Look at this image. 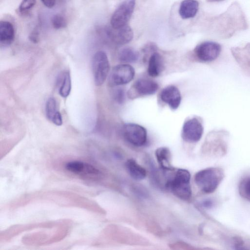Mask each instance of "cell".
<instances>
[{"label": "cell", "mask_w": 250, "mask_h": 250, "mask_svg": "<svg viewBox=\"0 0 250 250\" xmlns=\"http://www.w3.org/2000/svg\"><path fill=\"white\" fill-rule=\"evenodd\" d=\"M225 177L224 170L220 167H208L198 171L194 176V181L203 192H213Z\"/></svg>", "instance_id": "cell-1"}, {"label": "cell", "mask_w": 250, "mask_h": 250, "mask_svg": "<svg viewBox=\"0 0 250 250\" xmlns=\"http://www.w3.org/2000/svg\"><path fill=\"white\" fill-rule=\"evenodd\" d=\"M229 137V132L224 129L209 132L203 146L204 152L217 158L224 156L228 149Z\"/></svg>", "instance_id": "cell-2"}, {"label": "cell", "mask_w": 250, "mask_h": 250, "mask_svg": "<svg viewBox=\"0 0 250 250\" xmlns=\"http://www.w3.org/2000/svg\"><path fill=\"white\" fill-rule=\"evenodd\" d=\"M190 180L189 172L185 169L180 168L167 182L166 186L178 198L188 200L191 198L192 193Z\"/></svg>", "instance_id": "cell-3"}, {"label": "cell", "mask_w": 250, "mask_h": 250, "mask_svg": "<svg viewBox=\"0 0 250 250\" xmlns=\"http://www.w3.org/2000/svg\"><path fill=\"white\" fill-rule=\"evenodd\" d=\"M92 68L95 85H102L105 81L110 69L108 57L104 52L98 51L95 53L92 60Z\"/></svg>", "instance_id": "cell-4"}, {"label": "cell", "mask_w": 250, "mask_h": 250, "mask_svg": "<svg viewBox=\"0 0 250 250\" xmlns=\"http://www.w3.org/2000/svg\"><path fill=\"white\" fill-rule=\"evenodd\" d=\"M135 75L134 68L127 64L114 66L109 76L108 83L111 86L123 85L129 83Z\"/></svg>", "instance_id": "cell-5"}, {"label": "cell", "mask_w": 250, "mask_h": 250, "mask_svg": "<svg viewBox=\"0 0 250 250\" xmlns=\"http://www.w3.org/2000/svg\"><path fill=\"white\" fill-rule=\"evenodd\" d=\"M221 51V46L217 42L211 41L203 42L194 50L196 58L200 62H209L215 61Z\"/></svg>", "instance_id": "cell-6"}, {"label": "cell", "mask_w": 250, "mask_h": 250, "mask_svg": "<svg viewBox=\"0 0 250 250\" xmlns=\"http://www.w3.org/2000/svg\"><path fill=\"white\" fill-rule=\"evenodd\" d=\"M203 132L204 127L201 120L198 117H193L184 123L182 130V137L188 143H196L201 139Z\"/></svg>", "instance_id": "cell-7"}, {"label": "cell", "mask_w": 250, "mask_h": 250, "mask_svg": "<svg viewBox=\"0 0 250 250\" xmlns=\"http://www.w3.org/2000/svg\"><path fill=\"white\" fill-rule=\"evenodd\" d=\"M122 133L125 139L135 146H142L147 141L146 129L143 126L136 124H125L122 128Z\"/></svg>", "instance_id": "cell-8"}, {"label": "cell", "mask_w": 250, "mask_h": 250, "mask_svg": "<svg viewBox=\"0 0 250 250\" xmlns=\"http://www.w3.org/2000/svg\"><path fill=\"white\" fill-rule=\"evenodd\" d=\"M135 5V0H125L116 9L113 14L111 25L113 28H119L127 25Z\"/></svg>", "instance_id": "cell-9"}, {"label": "cell", "mask_w": 250, "mask_h": 250, "mask_svg": "<svg viewBox=\"0 0 250 250\" xmlns=\"http://www.w3.org/2000/svg\"><path fill=\"white\" fill-rule=\"evenodd\" d=\"M158 84L155 82L148 79H141L136 81L128 92L129 98L134 99L139 96L154 94L158 90Z\"/></svg>", "instance_id": "cell-10"}, {"label": "cell", "mask_w": 250, "mask_h": 250, "mask_svg": "<svg viewBox=\"0 0 250 250\" xmlns=\"http://www.w3.org/2000/svg\"><path fill=\"white\" fill-rule=\"evenodd\" d=\"M232 55L243 73L250 78V43L231 49Z\"/></svg>", "instance_id": "cell-11"}, {"label": "cell", "mask_w": 250, "mask_h": 250, "mask_svg": "<svg viewBox=\"0 0 250 250\" xmlns=\"http://www.w3.org/2000/svg\"><path fill=\"white\" fill-rule=\"evenodd\" d=\"M109 38L118 44H125L130 42L133 37V32L131 28L125 25L119 28H109L106 31Z\"/></svg>", "instance_id": "cell-12"}, {"label": "cell", "mask_w": 250, "mask_h": 250, "mask_svg": "<svg viewBox=\"0 0 250 250\" xmlns=\"http://www.w3.org/2000/svg\"><path fill=\"white\" fill-rule=\"evenodd\" d=\"M161 100L173 109H177L181 102V95L179 89L174 85H169L161 92Z\"/></svg>", "instance_id": "cell-13"}, {"label": "cell", "mask_w": 250, "mask_h": 250, "mask_svg": "<svg viewBox=\"0 0 250 250\" xmlns=\"http://www.w3.org/2000/svg\"><path fill=\"white\" fill-rule=\"evenodd\" d=\"M15 38V30L13 24L6 21L0 22V46L5 47L10 45Z\"/></svg>", "instance_id": "cell-14"}, {"label": "cell", "mask_w": 250, "mask_h": 250, "mask_svg": "<svg viewBox=\"0 0 250 250\" xmlns=\"http://www.w3.org/2000/svg\"><path fill=\"white\" fill-rule=\"evenodd\" d=\"M45 114L47 119L54 124L60 126L62 124L61 113L58 110L57 103L53 97L49 98L45 104Z\"/></svg>", "instance_id": "cell-15"}, {"label": "cell", "mask_w": 250, "mask_h": 250, "mask_svg": "<svg viewBox=\"0 0 250 250\" xmlns=\"http://www.w3.org/2000/svg\"><path fill=\"white\" fill-rule=\"evenodd\" d=\"M164 68V60L162 56L157 52L153 53L150 56L148 64L147 72L152 77L158 76Z\"/></svg>", "instance_id": "cell-16"}, {"label": "cell", "mask_w": 250, "mask_h": 250, "mask_svg": "<svg viewBox=\"0 0 250 250\" xmlns=\"http://www.w3.org/2000/svg\"><path fill=\"white\" fill-rule=\"evenodd\" d=\"M199 9V2L196 0H184L180 5L179 13L183 19L194 17Z\"/></svg>", "instance_id": "cell-17"}, {"label": "cell", "mask_w": 250, "mask_h": 250, "mask_svg": "<svg viewBox=\"0 0 250 250\" xmlns=\"http://www.w3.org/2000/svg\"><path fill=\"white\" fill-rule=\"evenodd\" d=\"M125 167L130 176L134 180H142L146 175V169L133 159L127 160Z\"/></svg>", "instance_id": "cell-18"}, {"label": "cell", "mask_w": 250, "mask_h": 250, "mask_svg": "<svg viewBox=\"0 0 250 250\" xmlns=\"http://www.w3.org/2000/svg\"><path fill=\"white\" fill-rule=\"evenodd\" d=\"M155 156L159 165L165 170H172L173 168L171 165V153L169 149L166 147H160L155 151Z\"/></svg>", "instance_id": "cell-19"}, {"label": "cell", "mask_w": 250, "mask_h": 250, "mask_svg": "<svg viewBox=\"0 0 250 250\" xmlns=\"http://www.w3.org/2000/svg\"><path fill=\"white\" fill-rule=\"evenodd\" d=\"M59 93L63 98L67 97L71 92V80L69 71H65L60 74L57 80Z\"/></svg>", "instance_id": "cell-20"}, {"label": "cell", "mask_w": 250, "mask_h": 250, "mask_svg": "<svg viewBox=\"0 0 250 250\" xmlns=\"http://www.w3.org/2000/svg\"><path fill=\"white\" fill-rule=\"evenodd\" d=\"M66 169L72 173L88 175L89 173V164L80 161H72L67 163Z\"/></svg>", "instance_id": "cell-21"}, {"label": "cell", "mask_w": 250, "mask_h": 250, "mask_svg": "<svg viewBox=\"0 0 250 250\" xmlns=\"http://www.w3.org/2000/svg\"><path fill=\"white\" fill-rule=\"evenodd\" d=\"M119 59L123 62H134L139 57V54L134 49L126 47L122 49L119 53Z\"/></svg>", "instance_id": "cell-22"}, {"label": "cell", "mask_w": 250, "mask_h": 250, "mask_svg": "<svg viewBox=\"0 0 250 250\" xmlns=\"http://www.w3.org/2000/svg\"><path fill=\"white\" fill-rule=\"evenodd\" d=\"M238 191L243 199L250 202V176L245 177L240 181Z\"/></svg>", "instance_id": "cell-23"}, {"label": "cell", "mask_w": 250, "mask_h": 250, "mask_svg": "<svg viewBox=\"0 0 250 250\" xmlns=\"http://www.w3.org/2000/svg\"><path fill=\"white\" fill-rule=\"evenodd\" d=\"M36 0H22L18 11L21 15H27L35 6Z\"/></svg>", "instance_id": "cell-24"}, {"label": "cell", "mask_w": 250, "mask_h": 250, "mask_svg": "<svg viewBox=\"0 0 250 250\" xmlns=\"http://www.w3.org/2000/svg\"><path fill=\"white\" fill-rule=\"evenodd\" d=\"M53 27L56 29H60L66 26L67 22L65 18L60 14L55 15L51 19Z\"/></svg>", "instance_id": "cell-25"}, {"label": "cell", "mask_w": 250, "mask_h": 250, "mask_svg": "<svg viewBox=\"0 0 250 250\" xmlns=\"http://www.w3.org/2000/svg\"><path fill=\"white\" fill-rule=\"evenodd\" d=\"M113 97L116 101L121 103L125 99V92L122 89H117L114 91Z\"/></svg>", "instance_id": "cell-26"}, {"label": "cell", "mask_w": 250, "mask_h": 250, "mask_svg": "<svg viewBox=\"0 0 250 250\" xmlns=\"http://www.w3.org/2000/svg\"><path fill=\"white\" fill-rule=\"evenodd\" d=\"M29 39L32 42L37 43L39 41V33L37 29H35L32 31L29 36Z\"/></svg>", "instance_id": "cell-27"}, {"label": "cell", "mask_w": 250, "mask_h": 250, "mask_svg": "<svg viewBox=\"0 0 250 250\" xmlns=\"http://www.w3.org/2000/svg\"><path fill=\"white\" fill-rule=\"evenodd\" d=\"M42 3L48 8L53 7L55 3L56 0H41Z\"/></svg>", "instance_id": "cell-28"}, {"label": "cell", "mask_w": 250, "mask_h": 250, "mask_svg": "<svg viewBox=\"0 0 250 250\" xmlns=\"http://www.w3.org/2000/svg\"><path fill=\"white\" fill-rule=\"evenodd\" d=\"M214 205V203L211 200H204L202 203V205L204 207L207 208H211Z\"/></svg>", "instance_id": "cell-29"}, {"label": "cell", "mask_w": 250, "mask_h": 250, "mask_svg": "<svg viewBox=\"0 0 250 250\" xmlns=\"http://www.w3.org/2000/svg\"><path fill=\"white\" fill-rule=\"evenodd\" d=\"M213 0V1H220V0Z\"/></svg>", "instance_id": "cell-30"}]
</instances>
